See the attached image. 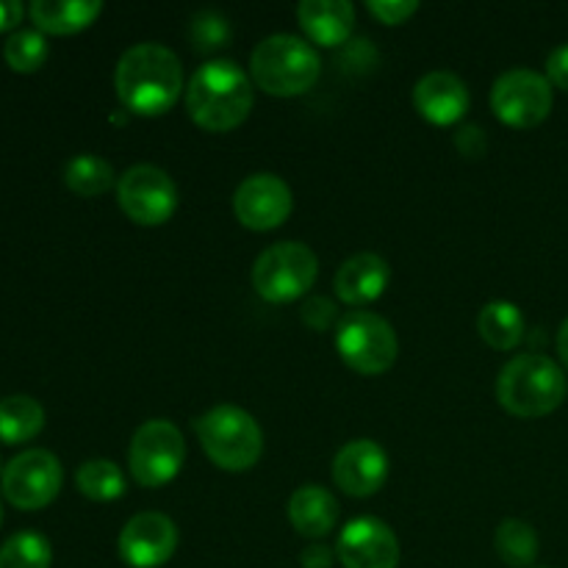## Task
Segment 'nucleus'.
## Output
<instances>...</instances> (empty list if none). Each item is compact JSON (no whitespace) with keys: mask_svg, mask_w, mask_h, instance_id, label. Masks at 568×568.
<instances>
[{"mask_svg":"<svg viewBox=\"0 0 568 568\" xmlns=\"http://www.w3.org/2000/svg\"><path fill=\"white\" fill-rule=\"evenodd\" d=\"M116 98L139 116L166 114L178 103L183 89L181 59L170 48L155 42L133 44L122 53L114 70Z\"/></svg>","mask_w":568,"mask_h":568,"instance_id":"obj_1","label":"nucleus"},{"mask_svg":"<svg viewBox=\"0 0 568 568\" xmlns=\"http://www.w3.org/2000/svg\"><path fill=\"white\" fill-rule=\"evenodd\" d=\"M253 103V81L236 61H209L186 87L189 116L209 133H227L242 125Z\"/></svg>","mask_w":568,"mask_h":568,"instance_id":"obj_2","label":"nucleus"},{"mask_svg":"<svg viewBox=\"0 0 568 568\" xmlns=\"http://www.w3.org/2000/svg\"><path fill=\"white\" fill-rule=\"evenodd\" d=\"M568 394L564 369L547 355H516L503 366L497 381V399L519 419H541L558 410Z\"/></svg>","mask_w":568,"mask_h":568,"instance_id":"obj_3","label":"nucleus"},{"mask_svg":"<svg viewBox=\"0 0 568 568\" xmlns=\"http://www.w3.org/2000/svg\"><path fill=\"white\" fill-rule=\"evenodd\" d=\"M255 87L272 98H297L320 81V53L305 39L292 33H275L253 50L250 59Z\"/></svg>","mask_w":568,"mask_h":568,"instance_id":"obj_4","label":"nucleus"},{"mask_svg":"<svg viewBox=\"0 0 568 568\" xmlns=\"http://www.w3.org/2000/svg\"><path fill=\"white\" fill-rule=\"evenodd\" d=\"M203 453L225 471H247L264 453V433L247 410L236 405H216L194 422Z\"/></svg>","mask_w":568,"mask_h":568,"instance_id":"obj_5","label":"nucleus"},{"mask_svg":"<svg viewBox=\"0 0 568 568\" xmlns=\"http://www.w3.org/2000/svg\"><path fill=\"white\" fill-rule=\"evenodd\" d=\"M336 349L344 364L366 377L386 375L399 355L394 327L369 311H349L336 327Z\"/></svg>","mask_w":568,"mask_h":568,"instance_id":"obj_6","label":"nucleus"},{"mask_svg":"<svg viewBox=\"0 0 568 568\" xmlns=\"http://www.w3.org/2000/svg\"><path fill=\"white\" fill-rule=\"evenodd\" d=\"M320 275V261L314 250L300 242L272 244L255 258L253 286L266 303H294L305 297Z\"/></svg>","mask_w":568,"mask_h":568,"instance_id":"obj_7","label":"nucleus"},{"mask_svg":"<svg viewBox=\"0 0 568 568\" xmlns=\"http://www.w3.org/2000/svg\"><path fill=\"white\" fill-rule=\"evenodd\" d=\"M186 460L183 433L166 419H150L133 433L128 447L131 477L144 488H161L178 477Z\"/></svg>","mask_w":568,"mask_h":568,"instance_id":"obj_8","label":"nucleus"},{"mask_svg":"<svg viewBox=\"0 0 568 568\" xmlns=\"http://www.w3.org/2000/svg\"><path fill=\"white\" fill-rule=\"evenodd\" d=\"M61 471L59 458L48 449H26L3 466L0 475V491L17 510H42L59 497Z\"/></svg>","mask_w":568,"mask_h":568,"instance_id":"obj_9","label":"nucleus"},{"mask_svg":"<svg viewBox=\"0 0 568 568\" xmlns=\"http://www.w3.org/2000/svg\"><path fill=\"white\" fill-rule=\"evenodd\" d=\"M116 200L128 220L142 227H155L175 214L178 186L161 166L136 164L116 181Z\"/></svg>","mask_w":568,"mask_h":568,"instance_id":"obj_10","label":"nucleus"},{"mask_svg":"<svg viewBox=\"0 0 568 568\" xmlns=\"http://www.w3.org/2000/svg\"><path fill=\"white\" fill-rule=\"evenodd\" d=\"M552 83L532 70H508L491 89V109L510 128H536L552 111Z\"/></svg>","mask_w":568,"mask_h":568,"instance_id":"obj_11","label":"nucleus"},{"mask_svg":"<svg viewBox=\"0 0 568 568\" xmlns=\"http://www.w3.org/2000/svg\"><path fill=\"white\" fill-rule=\"evenodd\" d=\"M292 189L272 172H258L242 181L233 194V214L250 231H275L292 214Z\"/></svg>","mask_w":568,"mask_h":568,"instance_id":"obj_12","label":"nucleus"},{"mask_svg":"<svg viewBox=\"0 0 568 568\" xmlns=\"http://www.w3.org/2000/svg\"><path fill=\"white\" fill-rule=\"evenodd\" d=\"M178 549V527L164 514H136L120 532V555L131 568L170 564Z\"/></svg>","mask_w":568,"mask_h":568,"instance_id":"obj_13","label":"nucleus"},{"mask_svg":"<svg viewBox=\"0 0 568 568\" xmlns=\"http://www.w3.org/2000/svg\"><path fill=\"white\" fill-rule=\"evenodd\" d=\"M336 558L344 568H397L399 541L386 521L364 516L342 530Z\"/></svg>","mask_w":568,"mask_h":568,"instance_id":"obj_14","label":"nucleus"},{"mask_svg":"<svg viewBox=\"0 0 568 568\" xmlns=\"http://www.w3.org/2000/svg\"><path fill=\"white\" fill-rule=\"evenodd\" d=\"M388 477L386 449L369 438H355L344 444L333 458V480L349 497L366 499L383 488Z\"/></svg>","mask_w":568,"mask_h":568,"instance_id":"obj_15","label":"nucleus"},{"mask_svg":"<svg viewBox=\"0 0 568 568\" xmlns=\"http://www.w3.org/2000/svg\"><path fill=\"white\" fill-rule=\"evenodd\" d=\"M414 105L433 125H455L469 111V89L453 72H427L414 89Z\"/></svg>","mask_w":568,"mask_h":568,"instance_id":"obj_16","label":"nucleus"},{"mask_svg":"<svg viewBox=\"0 0 568 568\" xmlns=\"http://www.w3.org/2000/svg\"><path fill=\"white\" fill-rule=\"evenodd\" d=\"M388 283H392V266L386 264V258L375 253H358L338 266L333 286L338 300L347 305H369L383 297Z\"/></svg>","mask_w":568,"mask_h":568,"instance_id":"obj_17","label":"nucleus"},{"mask_svg":"<svg viewBox=\"0 0 568 568\" xmlns=\"http://www.w3.org/2000/svg\"><path fill=\"white\" fill-rule=\"evenodd\" d=\"M297 17L303 31L322 48L344 44L355 26V9L347 0H303Z\"/></svg>","mask_w":568,"mask_h":568,"instance_id":"obj_18","label":"nucleus"},{"mask_svg":"<svg viewBox=\"0 0 568 568\" xmlns=\"http://www.w3.org/2000/svg\"><path fill=\"white\" fill-rule=\"evenodd\" d=\"M338 503L327 488L300 486L288 499V521L305 538H325L336 527Z\"/></svg>","mask_w":568,"mask_h":568,"instance_id":"obj_19","label":"nucleus"},{"mask_svg":"<svg viewBox=\"0 0 568 568\" xmlns=\"http://www.w3.org/2000/svg\"><path fill=\"white\" fill-rule=\"evenodd\" d=\"M28 11L39 31L70 37L92 26L103 11V3L98 0H33Z\"/></svg>","mask_w":568,"mask_h":568,"instance_id":"obj_20","label":"nucleus"},{"mask_svg":"<svg viewBox=\"0 0 568 568\" xmlns=\"http://www.w3.org/2000/svg\"><path fill=\"white\" fill-rule=\"evenodd\" d=\"M44 427V408L28 394H11L0 399V442L26 444Z\"/></svg>","mask_w":568,"mask_h":568,"instance_id":"obj_21","label":"nucleus"},{"mask_svg":"<svg viewBox=\"0 0 568 568\" xmlns=\"http://www.w3.org/2000/svg\"><path fill=\"white\" fill-rule=\"evenodd\" d=\"M477 331H480L483 342L488 347L508 353V349H514L525 338V316H521V311L514 303L497 300V303H488L480 311Z\"/></svg>","mask_w":568,"mask_h":568,"instance_id":"obj_22","label":"nucleus"},{"mask_svg":"<svg viewBox=\"0 0 568 568\" xmlns=\"http://www.w3.org/2000/svg\"><path fill=\"white\" fill-rule=\"evenodd\" d=\"M114 166L94 153L75 155L64 166L67 189L81 194V197H100V194L114 186Z\"/></svg>","mask_w":568,"mask_h":568,"instance_id":"obj_23","label":"nucleus"},{"mask_svg":"<svg viewBox=\"0 0 568 568\" xmlns=\"http://www.w3.org/2000/svg\"><path fill=\"white\" fill-rule=\"evenodd\" d=\"M78 491L94 503H114L125 494V475L111 460H87L75 475Z\"/></svg>","mask_w":568,"mask_h":568,"instance_id":"obj_24","label":"nucleus"},{"mask_svg":"<svg viewBox=\"0 0 568 568\" xmlns=\"http://www.w3.org/2000/svg\"><path fill=\"white\" fill-rule=\"evenodd\" d=\"M494 547L503 564L514 568L530 566L538 558V536L527 521L519 519H505L497 527V536H494Z\"/></svg>","mask_w":568,"mask_h":568,"instance_id":"obj_25","label":"nucleus"},{"mask_svg":"<svg viewBox=\"0 0 568 568\" xmlns=\"http://www.w3.org/2000/svg\"><path fill=\"white\" fill-rule=\"evenodd\" d=\"M50 564H53V549L37 530L14 532L0 547V568H50Z\"/></svg>","mask_w":568,"mask_h":568,"instance_id":"obj_26","label":"nucleus"},{"mask_svg":"<svg viewBox=\"0 0 568 568\" xmlns=\"http://www.w3.org/2000/svg\"><path fill=\"white\" fill-rule=\"evenodd\" d=\"M6 64L14 72H37L48 61V39L39 31H14L3 44Z\"/></svg>","mask_w":568,"mask_h":568,"instance_id":"obj_27","label":"nucleus"},{"mask_svg":"<svg viewBox=\"0 0 568 568\" xmlns=\"http://www.w3.org/2000/svg\"><path fill=\"white\" fill-rule=\"evenodd\" d=\"M231 42V22L220 11H200L192 20V44L200 53H211Z\"/></svg>","mask_w":568,"mask_h":568,"instance_id":"obj_28","label":"nucleus"},{"mask_svg":"<svg viewBox=\"0 0 568 568\" xmlns=\"http://www.w3.org/2000/svg\"><path fill=\"white\" fill-rule=\"evenodd\" d=\"M369 11L383 26H399V22H405L410 14L419 11V3H408V0H369Z\"/></svg>","mask_w":568,"mask_h":568,"instance_id":"obj_29","label":"nucleus"},{"mask_svg":"<svg viewBox=\"0 0 568 568\" xmlns=\"http://www.w3.org/2000/svg\"><path fill=\"white\" fill-rule=\"evenodd\" d=\"M333 320H336V305L327 303L325 297L308 300V305L303 311L305 325H311L314 331H327L333 325Z\"/></svg>","mask_w":568,"mask_h":568,"instance_id":"obj_30","label":"nucleus"},{"mask_svg":"<svg viewBox=\"0 0 568 568\" xmlns=\"http://www.w3.org/2000/svg\"><path fill=\"white\" fill-rule=\"evenodd\" d=\"M547 81L568 92V44H560L547 59Z\"/></svg>","mask_w":568,"mask_h":568,"instance_id":"obj_31","label":"nucleus"},{"mask_svg":"<svg viewBox=\"0 0 568 568\" xmlns=\"http://www.w3.org/2000/svg\"><path fill=\"white\" fill-rule=\"evenodd\" d=\"M333 555L327 547H322V544H314V547L303 549V555H300V564L303 568H331L333 566Z\"/></svg>","mask_w":568,"mask_h":568,"instance_id":"obj_32","label":"nucleus"},{"mask_svg":"<svg viewBox=\"0 0 568 568\" xmlns=\"http://www.w3.org/2000/svg\"><path fill=\"white\" fill-rule=\"evenodd\" d=\"M22 14H26V6L20 0H0V33L20 26Z\"/></svg>","mask_w":568,"mask_h":568,"instance_id":"obj_33","label":"nucleus"},{"mask_svg":"<svg viewBox=\"0 0 568 568\" xmlns=\"http://www.w3.org/2000/svg\"><path fill=\"white\" fill-rule=\"evenodd\" d=\"M558 355L560 361H564V366L568 369V320L560 325L558 331Z\"/></svg>","mask_w":568,"mask_h":568,"instance_id":"obj_34","label":"nucleus"},{"mask_svg":"<svg viewBox=\"0 0 568 568\" xmlns=\"http://www.w3.org/2000/svg\"><path fill=\"white\" fill-rule=\"evenodd\" d=\"M0 521H3V505H0Z\"/></svg>","mask_w":568,"mask_h":568,"instance_id":"obj_35","label":"nucleus"},{"mask_svg":"<svg viewBox=\"0 0 568 568\" xmlns=\"http://www.w3.org/2000/svg\"><path fill=\"white\" fill-rule=\"evenodd\" d=\"M0 475H3V464H0Z\"/></svg>","mask_w":568,"mask_h":568,"instance_id":"obj_36","label":"nucleus"}]
</instances>
